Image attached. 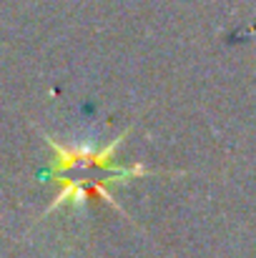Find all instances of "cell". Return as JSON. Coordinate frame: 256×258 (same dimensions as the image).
<instances>
[{"instance_id": "obj_1", "label": "cell", "mask_w": 256, "mask_h": 258, "mask_svg": "<svg viewBox=\"0 0 256 258\" xmlns=\"http://www.w3.org/2000/svg\"><path fill=\"white\" fill-rule=\"evenodd\" d=\"M123 141H126V133L113 138L111 143H106L103 148H90V146H71L68 148V146L48 138V143L53 146V153H56L53 178L63 183V190L50 203V211L58 206H66V203L78 206L88 198H103L128 218V213L121 208V203L111 196V188L118 183H126L131 178L156 175V171H148L141 163H133V166L113 163V156Z\"/></svg>"}]
</instances>
